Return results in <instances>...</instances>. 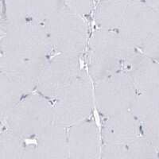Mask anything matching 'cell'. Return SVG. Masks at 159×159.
<instances>
[{"label": "cell", "instance_id": "1", "mask_svg": "<svg viewBox=\"0 0 159 159\" xmlns=\"http://www.w3.org/2000/svg\"><path fill=\"white\" fill-rule=\"evenodd\" d=\"M1 54L45 62L53 49L45 24L28 18L16 23L2 21Z\"/></svg>", "mask_w": 159, "mask_h": 159}, {"label": "cell", "instance_id": "2", "mask_svg": "<svg viewBox=\"0 0 159 159\" xmlns=\"http://www.w3.org/2000/svg\"><path fill=\"white\" fill-rule=\"evenodd\" d=\"M133 54L117 30L98 28L89 42V75L94 82L104 79L120 71L121 62Z\"/></svg>", "mask_w": 159, "mask_h": 159}, {"label": "cell", "instance_id": "3", "mask_svg": "<svg viewBox=\"0 0 159 159\" xmlns=\"http://www.w3.org/2000/svg\"><path fill=\"white\" fill-rule=\"evenodd\" d=\"M6 127L24 139H36L54 123L53 106L38 93L24 96L4 119Z\"/></svg>", "mask_w": 159, "mask_h": 159}, {"label": "cell", "instance_id": "4", "mask_svg": "<svg viewBox=\"0 0 159 159\" xmlns=\"http://www.w3.org/2000/svg\"><path fill=\"white\" fill-rule=\"evenodd\" d=\"M53 49L58 53L77 56L88 43L89 30L83 18L65 5L45 23Z\"/></svg>", "mask_w": 159, "mask_h": 159}, {"label": "cell", "instance_id": "5", "mask_svg": "<svg viewBox=\"0 0 159 159\" xmlns=\"http://www.w3.org/2000/svg\"><path fill=\"white\" fill-rule=\"evenodd\" d=\"M94 104V91L87 74L81 75L57 96L53 105L54 123L70 127L89 119Z\"/></svg>", "mask_w": 159, "mask_h": 159}, {"label": "cell", "instance_id": "6", "mask_svg": "<svg viewBox=\"0 0 159 159\" xmlns=\"http://www.w3.org/2000/svg\"><path fill=\"white\" fill-rule=\"evenodd\" d=\"M135 87L126 72L121 70L95 82L94 100L105 117L130 110L135 98Z\"/></svg>", "mask_w": 159, "mask_h": 159}, {"label": "cell", "instance_id": "7", "mask_svg": "<svg viewBox=\"0 0 159 159\" xmlns=\"http://www.w3.org/2000/svg\"><path fill=\"white\" fill-rule=\"evenodd\" d=\"M82 72L77 56L57 53L49 57L40 71L37 84L38 92L47 99H56Z\"/></svg>", "mask_w": 159, "mask_h": 159}, {"label": "cell", "instance_id": "8", "mask_svg": "<svg viewBox=\"0 0 159 159\" xmlns=\"http://www.w3.org/2000/svg\"><path fill=\"white\" fill-rule=\"evenodd\" d=\"M159 25V15L150 7L139 0H129L120 27L119 36L127 49L134 52Z\"/></svg>", "mask_w": 159, "mask_h": 159}, {"label": "cell", "instance_id": "9", "mask_svg": "<svg viewBox=\"0 0 159 159\" xmlns=\"http://www.w3.org/2000/svg\"><path fill=\"white\" fill-rule=\"evenodd\" d=\"M69 158L67 127L53 123L34 140L26 144L22 159Z\"/></svg>", "mask_w": 159, "mask_h": 159}, {"label": "cell", "instance_id": "10", "mask_svg": "<svg viewBox=\"0 0 159 159\" xmlns=\"http://www.w3.org/2000/svg\"><path fill=\"white\" fill-rule=\"evenodd\" d=\"M69 158L93 159L100 157V135L93 119H86L68 129Z\"/></svg>", "mask_w": 159, "mask_h": 159}, {"label": "cell", "instance_id": "11", "mask_svg": "<svg viewBox=\"0 0 159 159\" xmlns=\"http://www.w3.org/2000/svg\"><path fill=\"white\" fill-rule=\"evenodd\" d=\"M38 75L31 72H0L1 119L26 95L37 89Z\"/></svg>", "mask_w": 159, "mask_h": 159}, {"label": "cell", "instance_id": "12", "mask_svg": "<svg viewBox=\"0 0 159 159\" xmlns=\"http://www.w3.org/2000/svg\"><path fill=\"white\" fill-rule=\"evenodd\" d=\"M103 143L128 146L137 135L135 117L130 110L107 117L102 127Z\"/></svg>", "mask_w": 159, "mask_h": 159}, {"label": "cell", "instance_id": "13", "mask_svg": "<svg viewBox=\"0 0 159 159\" xmlns=\"http://www.w3.org/2000/svg\"><path fill=\"white\" fill-rule=\"evenodd\" d=\"M129 0H101L95 14L99 29L118 30L123 22Z\"/></svg>", "mask_w": 159, "mask_h": 159}, {"label": "cell", "instance_id": "14", "mask_svg": "<svg viewBox=\"0 0 159 159\" xmlns=\"http://www.w3.org/2000/svg\"><path fill=\"white\" fill-rule=\"evenodd\" d=\"M128 72H126L131 79L134 87L139 90L150 89L158 80V69L155 65L145 59H140L134 54L127 58Z\"/></svg>", "mask_w": 159, "mask_h": 159}, {"label": "cell", "instance_id": "15", "mask_svg": "<svg viewBox=\"0 0 159 159\" xmlns=\"http://www.w3.org/2000/svg\"><path fill=\"white\" fill-rule=\"evenodd\" d=\"M25 141L23 138L6 128L0 135V159H22Z\"/></svg>", "mask_w": 159, "mask_h": 159}, {"label": "cell", "instance_id": "16", "mask_svg": "<svg viewBox=\"0 0 159 159\" xmlns=\"http://www.w3.org/2000/svg\"><path fill=\"white\" fill-rule=\"evenodd\" d=\"M64 5L63 0H29V18L45 24Z\"/></svg>", "mask_w": 159, "mask_h": 159}, {"label": "cell", "instance_id": "17", "mask_svg": "<svg viewBox=\"0 0 159 159\" xmlns=\"http://www.w3.org/2000/svg\"><path fill=\"white\" fill-rule=\"evenodd\" d=\"M29 0H3L2 21L16 23L29 18Z\"/></svg>", "mask_w": 159, "mask_h": 159}, {"label": "cell", "instance_id": "18", "mask_svg": "<svg viewBox=\"0 0 159 159\" xmlns=\"http://www.w3.org/2000/svg\"><path fill=\"white\" fill-rule=\"evenodd\" d=\"M158 92L154 91L150 93H145L139 97L134 98L130 111L134 116L145 119L155 110L158 106Z\"/></svg>", "mask_w": 159, "mask_h": 159}, {"label": "cell", "instance_id": "19", "mask_svg": "<svg viewBox=\"0 0 159 159\" xmlns=\"http://www.w3.org/2000/svg\"><path fill=\"white\" fill-rule=\"evenodd\" d=\"M100 157L105 159L130 158L128 146L103 143L101 147Z\"/></svg>", "mask_w": 159, "mask_h": 159}, {"label": "cell", "instance_id": "20", "mask_svg": "<svg viewBox=\"0 0 159 159\" xmlns=\"http://www.w3.org/2000/svg\"><path fill=\"white\" fill-rule=\"evenodd\" d=\"M65 5L80 16L89 15L92 9V0H63Z\"/></svg>", "mask_w": 159, "mask_h": 159}, {"label": "cell", "instance_id": "21", "mask_svg": "<svg viewBox=\"0 0 159 159\" xmlns=\"http://www.w3.org/2000/svg\"><path fill=\"white\" fill-rule=\"evenodd\" d=\"M147 127L150 138L159 146V113L150 119Z\"/></svg>", "mask_w": 159, "mask_h": 159}, {"label": "cell", "instance_id": "22", "mask_svg": "<svg viewBox=\"0 0 159 159\" xmlns=\"http://www.w3.org/2000/svg\"><path fill=\"white\" fill-rule=\"evenodd\" d=\"M145 3L157 12L159 11V0H145Z\"/></svg>", "mask_w": 159, "mask_h": 159}]
</instances>
